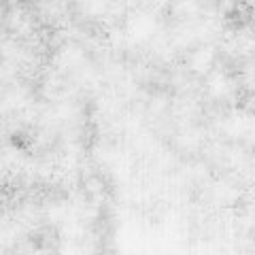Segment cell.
<instances>
[{"label":"cell","instance_id":"1","mask_svg":"<svg viewBox=\"0 0 255 255\" xmlns=\"http://www.w3.org/2000/svg\"><path fill=\"white\" fill-rule=\"evenodd\" d=\"M124 38L128 45H145L153 43V38L159 34V21L151 11H134L124 21Z\"/></svg>","mask_w":255,"mask_h":255},{"label":"cell","instance_id":"2","mask_svg":"<svg viewBox=\"0 0 255 255\" xmlns=\"http://www.w3.org/2000/svg\"><path fill=\"white\" fill-rule=\"evenodd\" d=\"M204 90L211 100L217 102H232L238 94V83L234 77H230L226 70L213 68L209 75L204 77Z\"/></svg>","mask_w":255,"mask_h":255},{"label":"cell","instance_id":"3","mask_svg":"<svg viewBox=\"0 0 255 255\" xmlns=\"http://www.w3.org/2000/svg\"><path fill=\"white\" fill-rule=\"evenodd\" d=\"M215 47L209 43L194 45L185 58V66L189 73H194L198 77H206L215 68Z\"/></svg>","mask_w":255,"mask_h":255},{"label":"cell","instance_id":"4","mask_svg":"<svg viewBox=\"0 0 255 255\" xmlns=\"http://www.w3.org/2000/svg\"><path fill=\"white\" fill-rule=\"evenodd\" d=\"M6 26H9V30L19 38H30L34 34V28H36L32 15L19 4H15L6 11Z\"/></svg>","mask_w":255,"mask_h":255},{"label":"cell","instance_id":"5","mask_svg":"<svg viewBox=\"0 0 255 255\" xmlns=\"http://www.w3.org/2000/svg\"><path fill=\"white\" fill-rule=\"evenodd\" d=\"M115 4L117 0H79V11H81L83 17L100 19V17H109L113 13Z\"/></svg>","mask_w":255,"mask_h":255}]
</instances>
